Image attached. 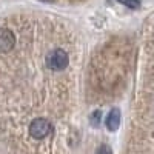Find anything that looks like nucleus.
I'll use <instances>...</instances> for the list:
<instances>
[{
	"label": "nucleus",
	"mask_w": 154,
	"mask_h": 154,
	"mask_svg": "<svg viewBox=\"0 0 154 154\" xmlns=\"http://www.w3.org/2000/svg\"><path fill=\"white\" fill-rule=\"evenodd\" d=\"M54 133V123L48 119H34L28 123V134L32 140L40 142Z\"/></svg>",
	"instance_id": "2"
},
{
	"label": "nucleus",
	"mask_w": 154,
	"mask_h": 154,
	"mask_svg": "<svg viewBox=\"0 0 154 154\" xmlns=\"http://www.w3.org/2000/svg\"><path fill=\"white\" fill-rule=\"evenodd\" d=\"M119 125H120V111L114 108L106 116V126L109 131H116L119 128Z\"/></svg>",
	"instance_id": "4"
},
{
	"label": "nucleus",
	"mask_w": 154,
	"mask_h": 154,
	"mask_svg": "<svg viewBox=\"0 0 154 154\" xmlns=\"http://www.w3.org/2000/svg\"><path fill=\"white\" fill-rule=\"evenodd\" d=\"M119 2L123 3L125 6H128V8H137V6H140L139 0H119Z\"/></svg>",
	"instance_id": "5"
},
{
	"label": "nucleus",
	"mask_w": 154,
	"mask_h": 154,
	"mask_svg": "<svg viewBox=\"0 0 154 154\" xmlns=\"http://www.w3.org/2000/svg\"><path fill=\"white\" fill-rule=\"evenodd\" d=\"M46 66L54 71V72H63L69 66V54L65 48L62 46H53L51 49L46 51L45 56Z\"/></svg>",
	"instance_id": "1"
},
{
	"label": "nucleus",
	"mask_w": 154,
	"mask_h": 154,
	"mask_svg": "<svg viewBox=\"0 0 154 154\" xmlns=\"http://www.w3.org/2000/svg\"><path fill=\"white\" fill-rule=\"evenodd\" d=\"M17 35L9 28H0V54H8L14 49Z\"/></svg>",
	"instance_id": "3"
},
{
	"label": "nucleus",
	"mask_w": 154,
	"mask_h": 154,
	"mask_svg": "<svg viewBox=\"0 0 154 154\" xmlns=\"http://www.w3.org/2000/svg\"><path fill=\"white\" fill-rule=\"evenodd\" d=\"M96 154H112V152H111V148H109L108 145H102V146L96 151Z\"/></svg>",
	"instance_id": "6"
}]
</instances>
